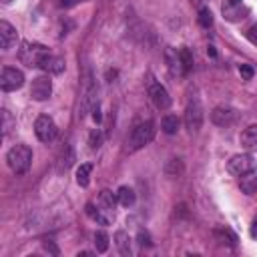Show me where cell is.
<instances>
[{
	"label": "cell",
	"instance_id": "cell-1",
	"mask_svg": "<svg viewBox=\"0 0 257 257\" xmlns=\"http://www.w3.org/2000/svg\"><path fill=\"white\" fill-rule=\"evenodd\" d=\"M6 163H8L12 173L24 175L32 165V149L28 145H14L6 153Z\"/></svg>",
	"mask_w": 257,
	"mask_h": 257
},
{
	"label": "cell",
	"instance_id": "cell-2",
	"mask_svg": "<svg viewBox=\"0 0 257 257\" xmlns=\"http://www.w3.org/2000/svg\"><path fill=\"white\" fill-rule=\"evenodd\" d=\"M155 139V122L153 120H145L133 126L128 139H126V151L135 153L139 149H143L145 145H149Z\"/></svg>",
	"mask_w": 257,
	"mask_h": 257
},
{
	"label": "cell",
	"instance_id": "cell-3",
	"mask_svg": "<svg viewBox=\"0 0 257 257\" xmlns=\"http://www.w3.org/2000/svg\"><path fill=\"white\" fill-rule=\"evenodd\" d=\"M96 94H98V86L96 80L92 76L90 70L84 72L82 76V88H80V118L86 116L98 102H96Z\"/></svg>",
	"mask_w": 257,
	"mask_h": 257
},
{
	"label": "cell",
	"instance_id": "cell-4",
	"mask_svg": "<svg viewBox=\"0 0 257 257\" xmlns=\"http://www.w3.org/2000/svg\"><path fill=\"white\" fill-rule=\"evenodd\" d=\"M50 54V50L44 46V44H38V42H22L20 50H18V58L22 60V64L26 66H36L40 68L42 60Z\"/></svg>",
	"mask_w": 257,
	"mask_h": 257
},
{
	"label": "cell",
	"instance_id": "cell-5",
	"mask_svg": "<svg viewBox=\"0 0 257 257\" xmlns=\"http://www.w3.org/2000/svg\"><path fill=\"white\" fill-rule=\"evenodd\" d=\"M203 104L199 100L197 94H191L189 100H187V106H185V126L189 133H197L201 126H203Z\"/></svg>",
	"mask_w": 257,
	"mask_h": 257
},
{
	"label": "cell",
	"instance_id": "cell-6",
	"mask_svg": "<svg viewBox=\"0 0 257 257\" xmlns=\"http://www.w3.org/2000/svg\"><path fill=\"white\" fill-rule=\"evenodd\" d=\"M34 133L38 137V141L42 143H52L58 135V128H56V122L48 116V114H40L36 120H34Z\"/></svg>",
	"mask_w": 257,
	"mask_h": 257
},
{
	"label": "cell",
	"instance_id": "cell-7",
	"mask_svg": "<svg viewBox=\"0 0 257 257\" xmlns=\"http://www.w3.org/2000/svg\"><path fill=\"white\" fill-rule=\"evenodd\" d=\"M22 84H24V74H22V70L12 68V66H4V68H2V74H0V88H2L4 92L18 90V88H22Z\"/></svg>",
	"mask_w": 257,
	"mask_h": 257
},
{
	"label": "cell",
	"instance_id": "cell-8",
	"mask_svg": "<svg viewBox=\"0 0 257 257\" xmlns=\"http://www.w3.org/2000/svg\"><path fill=\"white\" fill-rule=\"evenodd\" d=\"M255 169V159L249 155V153H243V155H233L227 163V171L235 177H241L243 173Z\"/></svg>",
	"mask_w": 257,
	"mask_h": 257
},
{
	"label": "cell",
	"instance_id": "cell-9",
	"mask_svg": "<svg viewBox=\"0 0 257 257\" xmlns=\"http://www.w3.org/2000/svg\"><path fill=\"white\" fill-rule=\"evenodd\" d=\"M149 96L153 100V104L159 108V110H167L171 106V96L167 92V88L161 84V82H149Z\"/></svg>",
	"mask_w": 257,
	"mask_h": 257
},
{
	"label": "cell",
	"instance_id": "cell-10",
	"mask_svg": "<svg viewBox=\"0 0 257 257\" xmlns=\"http://www.w3.org/2000/svg\"><path fill=\"white\" fill-rule=\"evenodd\" d=\"M235 118H237V110L229 104H219L211 110V120L217 126H229L235 122Z\"/></svg>",
	"mask_w": 257,
	"mask_h": 257
},
{
	"label": "cell",
	"instance_id": "cell-11",
	"mask_svg": "<svg viewBox=\"0 0 257 257\" xmlns=\"http://www.w3.org/2000/svg\"><path fill=\"white\" fill-rule=\"evenodd\" d=\"M52 94V80L48 76H36L30 84V96L34 100H46Z\"/></svg>",
	"mask_w": 257,
	"mask_h": 257
},
{
	"label": "cell",
	"instance_id": "cell-12",
	"mask_svg": "<svg viewBox=\"0 0 257 257\" xmlns=\"http://www.w3.org/2000/svg\"><path fill=\"white\" fill-rule=\"evenodd\" d=\"M163 56H165L167 68H169V72H171L173 76H183V74H187V72H185V68H183V62H181V54H179V50H177V48L167 46V48H165V52H163Z\"/></svg>",
	"mask_w": 257,
	"mask_h": 257
},
{
	"label": "cell",
	"instance_id": "cell-13",
	"mask_svg": "<svg viewBox=\"0 0 257 257\" xmlns=\"http://www.w3.org/2000/svg\"><path fill=\"white\" fill-rule=\"evenodd\" d=\"M247 12H249V8L243 6L241 0H227V2L223 4V16H225L227 20H231V22L245 18Z\"/></svg>",
	"mask_w": 257,
	"mask_h": 257
},
{
	"label": "cell",
	"instance_id": "cell-14",
	"mask_svg": "<svg viewBox=\"0 0 257 257\" xmlns=\"http://www.w3.org/2000/svg\"><path fill=\"white\" fill-rule=\"evenodd\" d=\"M18 40V34H16V28L6 22V20H0V46L2 50H10Z\"/></svg>",
	"mask_w": 257,
	"mask_h": 257
},
{
	"label": "cell",
	"instance_id": "cell-15",
	"mask_svg": "<svg viewBox=\"0 0 257 257\" xmlns=\"http://www.w3.org/2000/svg\"><path fill=\"white\" fill-rule=\"evenodd\" d=\"M74 163V151L68 143H64L56 155V173H66Z\"/></svg>",
	"mask_w": 257,
	"mask_h": 257
},
{
	"label": "cell",
	"instance_id": "cell-16",
	"mask_svg": "<svg viewBox=\"0 0 257 257\" xmlns=\"http://www.w3.org/2000/svg\"><path fill=\"white\" fill-rule=\"evenodd\" d=\"M64 66H66L64 58H62V56H56V54H52V52H50V54L42 60V64H40L42 70L52 72V74H60V72L64 70Z\"/></svg>",
	"mask_w": 257,
	"mask_h": 257
},
{
	"label": "cell",
	"instance_id": "cell-17",
	"mask_svg": "<svg viewBox=\"0 0 257 257\" xmlns=\"http://www.w3.org/2000/svg\"><path fill=\"white\" fill-rule=\"evenodd\" d=\"M239 187H241V191H243L245 195L257 193V171L251 169V171L243 173V175L239 177Z\"/></svg>",
	"mask_w": 257,
	"mask_h": 257
},
{
	"label": "cell",
	"instance_id": "cell-18",
	"mask_svg": "<svg viewBox=\"0 0 257 257\" xmlns=\"http://www.w3.org/2000/svg\"><path fill=\"white\" fill-rule=\"evenodd\" d=\"M116 201H118V199H116V193L112 195L110 191L104 189V191H100V195H98V205H96V207H100L104 213H108V215L114 219V207H116Z\"/></svg>",
	"mask_w": 257,
	"mask_h": 257
},
{
	"label": "cell",
	"instance_id": "cell-19",
	"mask_svg": "<svg viewBox=\"0 0 257 257\" xmlns=\"http://www.w3.org/2000/svg\"><path fill=\"white\" fill-rule=\"evenodd\" d=\"M241 147L249 153L257 151V124H251L241 133Z\"/></svg>",
	"mask_w": 257,
	"mask_h": 257
},
{
	"label": "cell",
	"instance_id": "cell-20",
	"mask_svg": "<svg viewBox=\"0 0 257 257\" xmlns=\"http://www.w3.org/2000/svg\"><path fill=\"white\" fill-rule=\"evenodd\" d=\"M114 245L118 247L120 255H124V257L131 255V239H128V235L124 231H116L114 233Z\"/></svg>",
	"mask_w": 257,
	"mask_h": 257
},
{
	"label": "cell",
	"instance_id": "cell-21",
	"mask_svg": "<svg viewBox=\"0 0 257 257\" xmlns=\"http://www.w3.org/2000/svg\"><path fill=\"white\" fill-rule=\"evenodd\" d=\"M179 124H181V120H179L177 114H167V116H163V120H161V128H163V133H167V135H175V133L179 131Z\"/></svg>",
	"mask_w": 257,
	"mask_h": 257
},
{
	"label": "cell",
	"instance_id": "cell-22",
	"mask_svg": "<svg viewBox=\"0 0 257 257\" xmlns=\"http://www.w3.org/2000/svg\"><path fill=\"white\" fill-rule=\"evenodd\" d=\"M116 199H118V203H120L122 207H131V205L135 203V191H133L131 187L122 185V187H118V191H116Z\"/></svg>",
	"mask_w": 257,
	"mask_h": 257
},
{
	"label": "cell",
	"instance_id": "cell-23",
	"mask_svg": "<svg viewBox=\"0 0 257 257\" xmlns=\"http://www.w3.org/2000/svg\"><path fill=\"white\" fill-rule=\"evenodd\" d=\"M90 173H92V165H90V163L80 165L78 171H76V183H78L80 187H88V183H90Z\"/></svg>",
	"mask_w": 257,
	"mask_h": 257
},
{
	"label": "cell",
	"instance_id": "cell-24",
	"mask_svg": "<svg viewBox=\"0 0 257 257\" xmlns=\"http://www.w3.org/2000/svg\"><path fill=\"white\" fill-rule=\"evenodd\" d=\"M183 173V161L181 159H171L167 165H165V175L169 177H179Z\"/></svg>",
	"mask_w": 257,
	"mask_h": 257
},
{
	"label": "cell",
	"instance_id": "cell-25",
	"mask_svg": "<svg viewBox=\"0 0 257 257\" xmlns=\"http://www.w3.org/2000/svg\"><path fill=\"white\" fill-rule=\"evenodd\" d=\"M14 124H16V120H14V116L10 114V110L2 108V135H4V137H8V135H10V131L14 128Z\"/></svg>",
	"mask_w": 257,
	"mask_h": 257
},
{
	"label": "cell",
	"instance_id": "cell-26",
	"mask_svg": "<svg viewBox=\"0 0 257 257\" xmlns=\"http://www.w3.org/2000/svg\"><path fill=\"white\" fill-rule=\"evenodd\" d=\"M94 247L98 253H104L108 249V235L104 231H96L94 233Z\"/></svg>",
	"mask_w": 257,
	"mask_h": 257
},
{
	"label": "cell",
	"instance_id": "cell-27",
	"mask_svg": "<svg viewBox=\"0 0 257 257\" xmlns=\"http://www.w3.org/2000/svg\"><path fill=\"white\" fill-rule=\"evenodd\" d=\"M179 54H181V62H183L185 72H189L193 68V54H191V50L187 46H183V48H179Z\"/></svg>",
	"mask_w": 257,
	"mask_h": 257
},
{
	"label": "cell",
	"instance_id": "cell-28",
	"mask_svg": "<svg viewBox=\"0 0 257 257\" xmlns=\"http://www.w3.org/2000/svg\"><path fill=\"white\" fill-rule=\"evenodd\" d=\"M199 24H201L203 28H209V26L213 24V14H211L209 8H201V10H199Z\"/></svg>",
	"mask_w": 257,
	"mask_h": 257
},
{
	"label": "cell",
	"instance_id": "cell-29",
	"mask_svg": "<svg viewBox=\"0 0 257 257\" xmlns=\"http://www.w3.org/2000/svg\"><path fill=\"white\" fill-rule=\"evenodd\" d=\"M88 145H90V149L94 151V149H98L100 145H102V133L98 131V128H94L92 133H90V137H88Z\"/></svg>",
	"mask_w": 257,
	"mask_h": 257
},
{
	"label": "cell",
	"instance_id": "cell-30",
	"mask_svg": "<svg viewBox=\"0 0 257 257\" xmlns=\"http://www.w3.org/2000/svg\"><path fill=\"white\" fill-rule=\"evenodd\" d=\"M239 74H241V78L251 80V78H253V74H255V70H253V66H251V64H241V66H239Z\"/></svg>",
	"mask_w": 257,
	"mask_h": 257
},
{
	"label": "cell",
	"instance_id": "cell-31",
	"mask_svg": "<svg viewBox=\"0 0 257 257\" xmlns=\"http://www.w3.org/2000/svg\"><path fill=\"white\" fill-rule=\"evenodd\" d=\"M139 245H151V237H149V233L147 231H139Z\"/></svg>",
	"mask_w": 257,
	"mask_h": 257
},
{
	"label": "cell",
	"instance_id": "cell-32",
	"mask_svg": "<svg viewBox=\"0 0 257 257\" xmlns=\"http://www.w3.org/2000/svg\"><path fill=\"white\" fill-rule=\"evenodd\" d=\"M247 38H249L253 44H257V24H253V26L247 30Z\"/></svg>",
	"mask_w": 257,
	"mask_h": 257
},
{
	"label": "cell",
	"instance_id": "cell-33",
	"mask_svg": "<svg viewBox=\"0 0 257 257\" xmlns=\"http://www.w3.org/2000/svg\"><path fill=\"white\" fill-rule=\"evenodd\" d=\"M44 249H46L48 253H52V255H58V253H60V251H58V247H56L52 241H46V243H44Z\"/></svg>",
	"mask_w": 257,
	"mask_h": 257
},
{
	"label": "cell",
	"instance_id": "cell-34",
	"mask_svg": "<svg viewBox=\"0 0 257 257\" xmlns=\"http://www.w3.org/2000/svg\"><path fill=\"white\" fill-rule=\"evenodd\" d=\"M92 118H94L96 122H100V118H102V116H100V108H98V104L92 108Z\"/></svg>",
	"mask_w": 257,
	"mask_h": 257
},
{
	"label": "cell",
	"instance_id": "cell-35",
	"mask_svg": "<svg viewBox=\"0 0 257 257\" xmlns=\"http://www.w3.org/2000/svg\"><path fill=\"white\" fill-rule=\"evenodd\" d=\"M76 2H78V0H62L60 6H62V8H70V6H74Z\"/></svg>",
	"mask_w": 257,
	"mask_h": 257
},
{
	"label": "cell",
	"instance_id": "cell-36",
	"mask_svg": "<svg viewBox=\"0 0 257 257\" xmlns=\"http://www.w3.org/2000/svg\"><path fill=\"white\" fill-rule=\"evenodd\" d=\"M251 235H253V237H257V221H255V223H253V227H251Z\"/></svg>",
	"mask_w": 257,
	"mask_h": 257
},
{
	"label": "cell",
	"instance_id": "cell-37",
	"mask_svg": "<svg viewBox=\"0 0 257 257\" xmlns=\"http://www.w3.org/2000/svg\"><path fill=\"white\" fill-rule=\"evenodd\" d=\"M207 52H209L211 56H217V52H215V48H213V46H209V48H207Z\"/></svg>",
	"mask_w": 257,
	"mask_h": 257
},
{
	"label": "cell",
	"instance_id": "cell-38",
	"mask_svg": "<svg viewBox=\"0 0 257 257\" xmlns=\"http://www.w3.org/2000/svg\"><path fill=\"white\" fill-rule=\"evenodd\" d=\"M0 2H2V4H12L14 0H0Z\"/></svg>",
	"mask_w": 257,
	"mask_h": 257
}]
</instances>
